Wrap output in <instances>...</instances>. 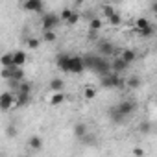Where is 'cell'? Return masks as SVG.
Listing matches in <instances>:
<instances>
[{"label": "cell", "mask_w": 157, "mask_h": 157, "mask_svg": "<svg viewBox=\"0 0 157 157\" xmlns=\"http://www.w3.org/2000/svg\"><path fill=\"white\" fill-rule=\"evenodd\" d=\"M148 26H150V21L144 19V17H140V19L135 21V30H137V32H139V30H144V28H148Z\"/></svg>", "instance_id": "cb8c5ba5"}, {"label": "cell", "mask_w": 157, "mask_h": 157, "mask_svg": "<svg viewBox=\"0 0 157 157\" xmlns=\"http://www.w3.org/2000/svg\"><path fill=\"white\" fill-rule=\"evenodd\" d=\"M98 52L100 54H104V56H120V52L117 50V46L113 44V43H109V41H105V39H102V41H98Z\"/></svg>", "instance_id": "277c9868"}, {"label": "cell", "mask_w": 157, "mask_h": 157, "mask_svg": "<svg viewBox=\"0 0 157 157\" xmlns=\"http://www.w3.org/2000/svg\"><path fill=\"white\" fill-rule=\"evenodd\" d=\"M26 61H28V56H26L24 50H15V52H13V65H17V67H24Z\"/></svg>", "instance_id": "30bf717a"}, {"label": "cell", "mask_w": 157, "mask_h": 157, "mask_svg": "<svg viewBox=\"0 0 157 157\" xmlns=\"http://www.w3.org/2000/svg\"><path fill=\"white\" fill-rule=\"evenodd\" d=\"M70 57H72V56H68V54H59V56H57L56 65H57V68H59L61 72H70Z\"/></svg>", "instance_id": "52a82bcc"}, {"label": "cell", "mask_w": 157, "mask_h": 157, "mask_svg": "<svg viewBox=\"0 0 157 157\" xmlns=\"http://www.w3.org/2000/svg\"><path fill=\"white\" fill-rule=\"evenodd\" d=\"M63 87H65V82L61 80V78H54V80L50 82V89L52 91H63Z\"/></svg>", "instance_id": "d6986e66"}, {"label": "cell", "mask_w": 157, "mask_h": 157, "mask_svg": "<svg viewBox=\"0 0 157 157\" xmlns=\"http://www.w3.org/2000/svg\"><path fill=\"white\" fill-rule=\"evenodd\" d=\"M43 144H44V142H43V139H41L39 135H32V137L28 139V148L33 150V151H39V150L43 148Z\"/></svg>", "instance_id": "7c38bea8"}, {"label": "cell", "mask_w": 157, "mask_h": 157, "mask_svg": "<svg viewBox=\"0 0 157 157\" xmlns=\"http://www.w3.org/2000/svg\"><path fill=\"white\" fill-rule=\"evenodd\" d=\"M72 13H74V11H72L70 8H65V10L61 11V15H59V19H61V22H67V21H68V17H70Z\"/></svg>", "instance_id": "f1b7e54d"}, {"label": "cell", "mask_w": 157, "mask_h": 157, "mask_svg": "<svg viewBox=\"0 0 157 157\" xmlns=\"http://www.w3.org/2000/svg\"><path fill=\"white\" fill-rule=\"evenodd\" d=\"M155 50H157V44H155Z\"/></svg>", "instance_id": "e575fe53"}, {"label": "cell", "mask_w": 157, "mask_h": 157, "mask_svg": "<svg viewBox=\"0 0 157 157\" xmlns=\"http://www.w3.org/2000/svg\"><path fill=\"white\" fill-rule=\"evenodd\" d=\"M133 155H144V150L142 148H135L133 150Z\"/></svg>", "instance_id": "d6a6232c"}, {"label": "cell", "mask_w": 157, "mask_h": 157, "mask_svg": "<svg viewBox=\"0 0 157 157\" xmlns=\"http://www.w3.org/2000/svg\"><path fill=\"white\" fill-rule=\"evenodd\" d=\"M140 85H142V82H140L139 76H129L128 80H126V87L128 89H139Z\"/></svg>", "instance_id": "2e32d148"}, {"label": "cell", "mask_w": 157, "mask_h": 157, "mask_svg": "<svg viewBox=\"0 0 157 157\" xmlns=\"http://www.w3.org/2000/svg\"><path fill=\"white\" fill-rule=\"evenodd\" d=\"M120 57H122L124 61H128V63L131 65V63H133V61L137 59V52H135V50H129V48H128V50H122V52H120Z\"/></svg>", "instance_id": "e0dca14e"}, {"label": "cell", "mask_w": 157, "mask_h": 157, "mask_svg": "<svg viewBox=\"0 0 157 157\" xmlns=\"http://www.w3.org/2000/svg\"><path fill=\"white\" fill-rule=\"evenodd\" d=\"M59 17L57 15H54V13H44L43 15V19H41V28H43V32H46V30H54L56 26H59Z\"/></svg>", "instance_id": "3957f363"}, {"label": "cell", "mask_w": 157, "mask_h": 157, "mask_svg": "<svg viewBox=\"0 0 157 157\" xmlns=\"http://www.w3.org/2000/svg\"><path fill=\"white\" fill-rule=\"evenodd\" d=\"M140 131H142V133H148V131H150V124L142 122V124H140Z\"/></svg>", "instance_id": "4dcf8cb0"}, {"label": "cell", "mask_w": 157, "mask_h": 157, "mask_svg": "<svg viewBox=\"0 0 157 157\" xmlns=\"http://www.w3.org/2000/svg\"><path fill=\"white\" fill-rule=\"evenodd\" d=\"M15 102H17V93L4 91L0 94V107H2V111H10L11 107H15Z\"/></svg>", "instance_id": "7a4b0ae2"}, {"label": "cell", "mask_w": 157, "mask_h": 157, "mask_svg": "<svg viewBox=\"0 0 157 157\" xmlns=\"http://www.w3.org/2000/svg\"><path fill=\"white\" fill-rule=\"evenodd\" d=\"M113 2H122V0H113Z\"/></svg>", "instance_id": "836d02e7"}, {"label": "cell", "mask_w": 157, "mask_h": 157, "mask_svg": "<svg viewBox=\"0 0 157 157\" xmlns=\"http://www.w3.org/2000/svg\"><path fill=\"white\" fill-rule=\"evenodd\" d=\"M56 39H57V35H56L54 30H46V32H43V41H44V43H54Z\"/></svg>", "instance_id": "44dd1931"}, {"label": "cell", "mask_w": 157, "mask_h": 157, "mask_svg": "<svg viewBox=\"0 0 157 157\" xmlns=\"http://www.w3.org/2000/svg\"><path fill=\"white\" fill-rule=\"evenodd\" d=\"M83 61H85V67L94 72V68H96V65H98V61H100V56H85Z\"/></svg>", "instance_id": "9a60e30c"}, {"label": "cell", "mask_w": 157, "mask_h": 157, "mask_svg": "<svg viewBox=\"0 0 157 157\" xmlns=\"http://www.w3.org/2000/svg\"><path fill=\"white\" fill-rule=\"evenodd\" d=\"M102 28H104V21H102V19L93 17V19L89 21V30H93V32H100Z\"/></svg>", "instance_id": "ac0fdd59"}, {"label": "cell", "mask_w": 157, "mask_h": 157, "mask_svg": "<svg viewBox=\"0 0 157 157\" xmlns=\"http://www.w3.org/2000/svg\"><path fill=\"white\" fill-rule=\"evenodd\" d=\"M78 22H80V15H78V13L74 11V13H72V15L68 17V21H67L65 24H67V26H76Z\"/></svg>", "instance_id": "83f0119b"}, {"label": "cell", "mask_w": 157, "mask_h": 157, "mask_svg": "<svg viewBox=\"0 0 157 157\" xmlns=\"http://www.w3.org/2000/svg\"><path fill=\"white\" fill-rule=\"evenodd\" d=\"M0 65L2 67H11L13 65V54H4L0 57Z\"/></svg>", "instance_id": "d4e9b609"}, {"label": "cell", "mask_w": 157, "mask_h": 157, "mask_svg": "<svg viewBox=\"0 0 157 157\" xmlns=\"http://www.w3.org/2000/svg\"><path fill=\"white\" fill-rule=\"evenodd\" d=\"M83 96H85L87 100H93V98H96V89H93V87H87V89H85V93H83Z\"/></svg>", "instance_id": "f546056e"}, {"label": "cell", "mask_w": 157, "mask_h": 157, "mask_svg": "<svg viewBox=\"0 0 157 157\" xmlns=\"http://www.w3.org/2000/svg\"><path fill=\"white\" fill-rule=\"evenodd\" d=\"M83 70H87L83 57H80V56H72V57H70V72H72V74H82Z\"/></svg>", "instance_id": "5b68a950"}, {"label": "cell", "mask_w": 157, "mask_h": 157, "mask_svg": "<svg viewBox=\"0 0 157 157\" xmlns=\"http://www.w3.org/2000/svg\"><path fill=\"white\" fill-rule=\"evenodd\" d=\"M135 109H137V104L133 100H122V102H118V105H115L109 111V117L113 122H124V118H128L131 113H135Z\"/></svg>", "instance_id": "6da1fadb"}, {"label": "cell", "mask_w": 157, "mask_h": 157, "mask_svg": "<svg viewBox=\"0 0 157 157\" xmlns=\"http://www.w3.org/2000/svg\"><path fill=\"white\" fill-rule=\"evenodd\" d=\"M107 22H109V26H120V24H122V17H120V13L117 11L115 15H111V17L107 19Z\"/></svg>", "instance_id": "603a6c76"}, {"label": "cell", "mask_w": 157, "mask_h": 157, "mask_svg": "<svg viewBox=\"0 0 157 157\" xmlns=\"http://www.w3.org/2000/svg\"><path fill=\"white\" fill-rule=\"evenodd\" d=\"M111 67H113V72L122 74V72H126V68L129 67V63H128V61H124V59L118 56L117 59H113V61H111Z\"/></svg>", "instance_id": "9c48e42d"}, {"label": "cell", "mask_w": 157, "mask_h": 157, "mask_svg": "<svg viewBox=\"0 0 157 157\" xmlns=\"http://www.w3.org/2000/svg\"><path fill=\"white\" fill-rule=\"evenodd\" d=\"M26 46H28L30 50H37V48L41 46V39H37V37H30V39H26Z\"/></svg>", "instance_id": "7402d4cb"}, {"label": "cell", "mask_w": 157, "mask_h": 157, "mask_svg": "<svg viewBox=\"0 0 157 157\" xmlns=\"http://www.w3.org/2000/svg\"><path fill=\"white\" fill-rule=\"evenodd\" d=\"M30 102H32V93H17V102H15L17 107H26L30 105Z\"/></svg>", "instance_id": "8fae6325"}, {"label": "cell", "mask_w": 157, "mask_h": 157, "mask_svg": "<svg viewBox=\"0 0 157 157\" xmlns=\"http://www.w3.org/2000/svg\"><path fill=\"white\" fill-rule=\"evenodd\" d=\"M115 13H117V10H115L111 4H105V6L102 8V15H104L105 19H109V17H111V15H115Z\"/></svg>", "instance_id": "484cf974"}, {"label": "cell", "mask_w": 157, "mask_h": 157, "mask_svg": "<svg viewBox=\"0 0 157 157\" xmlns=\"http://www.w3.org/2000/svg\"><path fill=\"white\" fill-rule=\"evenodd\" d=\"M67 100V96H65V93L63 91H54V94L50 96V105H61L63 102Z\"/></svg>", "instance_id": "4fadbf2b"}, {"label": "cell", "mask_w": 157, "mask_h": 157, "mask_svg": "<svg viewBox=\"0 0 157 157\" xmlns=\"http://www.w3.org/2000/svg\"><path fill=\"white\" fill-rule=\"evenodd\" d=\"M150 11H151L153 15H157V2H151V4H150Z\"/></svg>", "instance_id": "1f68e13d"}, {"label": "cell", "mask_w": 157, "mask_h": 157, "mask_svg": "<svg viewBox=\"0 0 157 157\" xmlns=\"http://www.w3.org/2000/svg\"><path fill=\"white\" fill-rule=\"evenodd\" d=\"M44 2L43 0H24V10L32 13H43Z\"/></svg>", "instance_id": "8992f818"}, {"label": "cell", "mask_w": 157, "mask_h": 157, "mask_svg": "<svg viewBox=\"0 0 157 157\" xmlns=\"http://www.w3.org/2000/svg\"><path fill=\"white\" fill-rule=\"evenodd\" d=\"M17 93H32V83H28V82H21Z\"/></svg>", "instance_id": "4316f807"}, {"label": "cell", "mask_w": 157, "mask_h": 157, "mask_svg": "<svg viewBox=\"0 0 157 157\" xmlns=\"http://www.w3.org/2000/svg\"><path fill=\"white\" fill-rule=\"evenodd\" d=\"M137 33H139V35H140V37H144V39H146V37H148V39H150V37H153V35H155V28H153V26H151V24H150V26H148V28H144V30H139V32H137Z\"/></svg>", "instance_id": "ffe728a7"}, {"label": "cell", "mask_w": 157, "mask_h": 157, "mask_svg": "<svg viewBox=\"0 0 157 157\" xmlns=\"http://www.w3.org/2000/svg\"><path fill=\"white\" fill-rule=\"evenodd\" d=\"M87 133H89V128H87L83 122H80V124L74 126V137H76V139H83Z\"/></svg>", "instance_id": "5bb4252c"}, {"label": "cell", "mask_w": 157, "mask_h": 157, "mask_svg": "<svg viewBox=\"0 0 157 157\" xmlns=\"http://www.w3.org/2000/svg\"><path fill=\"white\" fill-rule=\"evenodd\" d=\"M94 72H96V74H100V76H105V74H111V72H113V67H111V63H109L107 59L100 57V61H98V65H96Z\"/></svg>", "instance_id": "ba28073f"}]
</instances>
